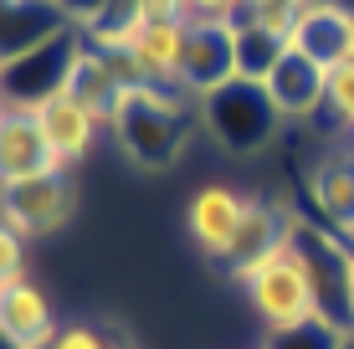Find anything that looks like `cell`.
Instances as JSON below:
<instances>
[{
	"instance_id": "1",
	"label": "cell",
	"mask_w": 354,
	"mask_h": 349,
	"mask_svg": "<svg viewBox=\"0 0 354 349\" xmlns=\"http://www.w3.org/2000/svg\"><path fill=\"white\" fill-rule=\"evenodd\" d=\"M231 278H236V287L247 293V308L257 314V323L267 334H288V329H303V323L324 319L313 272H308V262L298 257V247H292L288 236L277 247L257 252V257L236 262Z\"/></svg>"
},
{
	"instance_id": "2",
	"label": "cell",
	"mask_w": 354,
	"mask_h": 349,
	"mask_svg": "<svg viewBox=\"0 0 354 349\" xmlns=\"http://www.w3.org/2000/svg\"><path fill=\"white\" fill-rule=\"evenodd\" d=\"M190 113H201V98H190L185 88H133L118 98L108 134L118 139V149L144 170H169L185 144Z\"/></svg>"
},
{
	"instance_id": "3",
	"label": "cell",
	"mask_w": 354,
	"mask_h": 349,
	"mask_svg": "<svg viewBox=\"0 0 354 349\" xmlns=\"http://www.w3.org/2000/svg\"><path fill=\"white\" fill-rule=\"evenodd\" d=\"M195 118H201L205 134L231 154H257L283 134V113L272 108L267 88L262 82H247V77H231L226 88L205 93Z\"/></svg>"
},
{
	"instance_id": "4",
	"label": "cell",
	"mask_w": 354,
	"mask_h": 349,
	"mask_svg": "<svg viewBox=\"0 0 354 349\" xmlns=\"http://www.w3.org/2000/svg\"><path fill=\"white\" fill-rule=\"evenodd\" d=\"M288 242L308 262L319 303H324V319L339 323V329H354V283H349V247L354 242L339 236V232H328L324 221H303V216H292Z\"/></svg>"
},
{
	"instance_id": "5",
	"label": "cell",
	"mask_w": 354,
	"mask_h": 349,
	"mask_svg": "<svg viewBox=\"0 0 354 349\" xmlns=\"http://www.w3.org/2000/svg\"><path fill=\"white\" fill-rule=\"evenodd\" d=\"M82 41H88V36H82L77 26H67V31H57L52 41L31 46L26 57L0 62V103L36 108V103L52 98V93H62L67 72H72V62H77V52H82Z\"/></svg>"
},
{
	"instance_id": "6",
	"label": "cell",
	"mask_w": 354,
	"mask_h": 349,
	"mask_svg": "<svg viewBox=\"0 0 354 349\" xmlns=\"http://www.w3.org/2000/svg\"><path fill=\"white\" fill-rule=\"evenodd\" d=\"M247 211H252V190H236V185H226V180H211V185L195 190L185 200V232H190V242L201 247V257L231 267L241 226H247Z\"/></svg>"
},
{
	"instance_id": "7",
	"label": "cell",
	"mask_w": 354,
	"mask_h": 349,
	"mask_svg": "<svg viewBox=\"0 0 354 349\" xmlns=\"http://www.w3.org/2000/svg\"><path fill=\"white\" fill-rule=\"evenodd\" d=\"M77 216V180L72 175H36L21 185H0V221L10 232L31 236H57Z\"/></svg>"
},
{
	"instance_id": "8",
	"label": "cell",
	"mask_w": 354,
	"mask_h": 349,
	"mask_svg": "<svg viewBox=\"0 0 354 349\" xmlns=\"http://www.w3.org/2000/svg\"><path fill=\"white\" fill-rule=\"evenodd\" d=\"M236 77V21H190L185 62H180V88L190 98L226 88Z\"/></svg>"
},
{
	"instance_id": "9",
	"label": "cell",
	"mask_w": 354,
	"mask_h": 349,
	"mask_svg": "<svg viewBox=\"0 0 354 349\" xmlns=\"http://www.w3.org/2000/svg\"><path fill=\"white\" fill-rule=\"evenodd\" d=\"M31 113H36L41 139H46V149L57 154V164H62V170H77V164L97 149V139H103V129H108L103 118H97L88 103H77L67 88L52 93L46 103H36Z\"/></svg>"
},
{
	"instance_id": "10",
	"label": "cell",
	"mask_w": 354,
	"mask_h": 349,
	"mask_svg": "<svg viewBox=\"0 0 354 349\" xmlns=\"http://www.w3.org/2000/svg\"><path fill=\"white\" fill-rule=\"evenodd\" d=\"M36 175H72V170H62L57 154L46 149L31 108L0 103V185H21V180H36Z\"/></svg>"
},
{
	"instance_id": "11",
	"label": "cell",
	"mask_w": 354,
	"mask_h": 349,
	"mask_svg": "<svg viewBox=\"0 0 354 349\" xmlns=\"http://www.w3.org/2000/svg\"><path fill=\"white\" fill-rule=\"evenodd\" d=\"M57 329H62V319H57L52 293L41 283L21 278L0 287V339L10 349H46Z\"/></svg>"
},
{
	"instance_id": "12",
	"label": "cell",
	"mask_w": 354,
	"mask_h": 349,
	"mask_svg": "<svg viewBox=\"0 0 354 349\" xmlns=\"http://www.w3.org/2000/svg\"><path fill=\"white\" fill-rule=\"evenodd\" d=\"M272 108L288 118H319L328 103V67L313 62L308 52H283V62L272 67V77L262 82Z\"/></svg>"
},
{
	"instance_id": "13",
	"label": "cell",
	"mask_w": 354,
	"mask_h": 349,
	"mask_svg": "<svg viewBox=\"0 0 354 349\" xmlns=\"http://www.w3.org/2000/svg\"><path fill=\"white\" fill-rule=\"evenodd\" d=\"M308 196H313V211H319V221L328 232L354 242V149H334L313 164Z\"/></svg>"
},
{
	"instance_id": "14",
	"label": "cell",
	"mask_w": 354,
	"mask_h": 349,
	"mask_svg": "<svg viewBox=\"0 0 354 349\" xmlns=\"http://www.w3.org/2000/svg\"><path fill=\"white\" fill-rule=\"evenodd\" d=\"M72 21L62 16L57 0H16L10 10H0V62H16L31 46L52 41L57 31H67Z\"/></svg>"
},
{
	"instance_id": "15",
	"label": "cell",
	"mask_w": 354,
	"mask_h": 349,
	"mask_svg": "<svg viewBox=\"0 0 354 349\" xmlns=\"http://www.w3.org/2000/svg\"><path fill=\"white\" fill-rule=\"evenodd\" d=\"M190 21H144L133 36V62L149 72L154 88H180V62H185Z\"/></svg>"
},
{
	"instance_id": "16",
	"label": "cell",
	"mask_w": 354,
	"mask_h": 349,
	"mask_svg": "<svg viewBox=\"0 0 354 349\" xmlns=\"http://www.w3.org/2000/svg\"><path fill=\"white\" fill-rule=\"evenodd\" d=\"M67 93H72L77 103H88L93 113L108 124V118H113V108H118V98H124V82H118L108 52H97L93 41H82L77 62H72V72H67Z\"/></svg>"
},
{
	"instance_id": "17",
	"label": "cell",
	"mask_w": 354,
	"mask_h": 349,
	"mask_svg": "<svg viewBox=\"0 0 354 349\" xmlns=\"http://www.w3.org/2000/svg\"><path fill=\"white\" fill-rule=\"evenodd\" d=\"M344 21H349L344 6H324V10L298 16V31H292L288 52H308L313 62L339 67V57H344Z\"/></svg>"
},
{
	"instance_id": "18",
	"label": "cell",
	"mask_w": 354,
	"mask_h": 349,
	"mask_svg": "<svg viewBox=\"0 0 354 349\" xmlns=\"http://www.w3.org/2000/svg\"><path fill=\"white\" fill-rule=\"evenodd\" d=\"M283 52H288V41L257 31L252 21H236V77L267 82V77H272V67L283 62Z\"/></svg>"
},
{
	"instance_id": "19",
	"label": "cell",
	"mask_w": 354,
	"mask_h": 349,
	"mask_svg": "<svg viewBox=\"0 0 354 349\" xmlns=\"http://www.w3.org/2000/svg\"><path fill=\"white\" fill-rule=\"evenodd\" d=\"M46 349H129V344L118 339L113 329L93 323V319H62V329L52 334V344H46Z\"/></svg>"
},
{
	"instance_id": "20",
	"label": "cell",
	"mask_w": 354,
	"mask_h": 349,
	"mask_svg": "<svg viewBox=\"0 0 354 349\" xmlns=\"http://www.w3.org/2000/svg\"><path fill=\"white\" fill-rule=\"evenodd\" d=\"M349 329H339V323L328 319H313L303 323V329H288V334H267L262 349H339V339H344Z\"/></svg>"
},
{
	"instance_id": "21",
	"label": "cell",
	"mask_w": 354,
	"mask_h": 349,
	"mask_svg": "<svg viewBox=\"0 0 354 349\" xmlns=\"http://www.w3.org/2000/svg\"><path fill=\"white\" fill-rule=\"evenodd\" d=\"M328 113H334V124H344V134L354 139V67L339 62L328 67Z\"/></svg>"
},
{
	"instance_id": "22",
	"label": "cell",
	"mask_w": 354,
	"mask_h": 349,
	"mask_svg": "<svg viewBox=\"0 0 354 349\" xmlns=\"http://www.w3.org/2000/svg\"><path fill=\"white\" fill-rule=\"evenodd\" d=\"M26 278V236L0 221V287Z\"/></svg>"
},
{
	"instance_id": "23",
	"label": "cell",
	"mask_w": 354,
	"mask_h": 349,
	"mask_svg": "<svg viewBox=\"0 0 354 349\" xmlns=\"http://www.w3.org/2000/svg\"><path fill=\"white\" fill-rule=\"evenodd\" d=\"M57 6H62V16H67L77 31H93L97 21L108 16V6H113V0H57Z\"/></svg>"
},
{
	"instance_id": "24",
	"label": "cell",
	"mask_w": 354,
	"mask_h": 349,
	"mask_svg": "<svg viewBox=\"0 0 354 349\" xmlns=\"http://www.w3.org/2000/svg\"><path fill=\"white\" fill-rule=\"evenodd\" d=\"M190 21H241V0H185Z\"/></svg>"
},
{
	"instance_id": "25",
	"label": "cell",
	"mask_w": 354,
	"mask_h": 349,
	"mask_svg": "<svg viewBox=\"0 0 354 349\" xmlns=\"http://www.w3.org/2000/svg\"><path fill=\"white\" fill-rule=\"evenodd\" d=\"M339 62L354 67V10H349V21H344V57H339Z\"/></svg>"
},
{
	"instance_id": "26",
	"label": "cell",
	"mask_w": 354,
	"mask_h": 349,
	"mask_svg": "<svg viewBox=\"0 0 354 349\" xmlns=\"http://www.w3.org/2000/svg\"><path fill=\"white\" fill-rule=\"evenodd\" d=\"M272 6H288V0H241V16H257V10H272Z\"/></svg>"
},
{
	"instance_id": "27",
	"label": "cell",
	"mask_w": 354,
	"mask_h": 349,
	"mask_svg": "<svg viewBox=\"0 0 354 349\" xmlns=\"http://www.w3.org/2000/svg\"><path fill=\"white\" fill-rule=\"evenodd\" d=\"M298 16H308V10H324V6H334V0H288Z\"/></svg>"
},
{
	"instance_id": "28",
	"label": "cell",
	"mask_w": 354,
	"mask_h": 349,
	"mask_svg": "<svg viewBox=\"0 0 354 349\" xmlns=\"http://www.w3.org/2000/svg\"><path fill=\"white\" fill-rule=\"evenodd\" d=\"M339 349H354V329L344 334V339H339Z\"/></svg>"
},
{
	"instance_id": "29",
	"label": "cell",
	"mask_w": 354,
	"mask_h": 349,
	"mask_svg": "<svg viewBox=\"0 0 354 349\" xmlns=\"http://www.w3.org/2000/svg\"><path fill=\"white\" fill-rule=\"evenodd\" d=\"M349 283H354V247H349Z\"/></svg>"
},
{
	"instance_id": "30",
	"label": "cell",
	"mask_w": 354,
	"mask_h": 349,
	"mask_svg": "<svg viewBox=\"0 0 354 349\" xmlns=\"http://www.w3.org/2000/svg\"><path fill=\"white\" fill-rule=\"evenodd\" d=\"M334 6H344V10H354V0H334Z\"/></svg>"
},
{
	"instance_id": "31",
	"label": "cell",
	"mask_w": 354,
	"mask_h": 349,
	"mask_svg": "<svg viewBox=\"0 0 354 349\" xmlns=\"http://www.w3.org/2000/svg\"><path fill=\"white\" fill-rule=\"evenodd\" d=\"M10 6H16V0H0V10H10Z\"/></svg>"
},
{
	"instance_id": "32",
	"label": "cell",
	"mask_w": 354,
	"mask_h": 349,
	"mask_svg": "<svg viewBox=\"0 0 354 349\" xmlns=\"http://www.w3.org/2000/svg\"><path fill=\"white\" fill-rule=\"evenodd\" d=\"M0 349H10V344H6V339H0Z\"/></svg>"
}]
</instances>
